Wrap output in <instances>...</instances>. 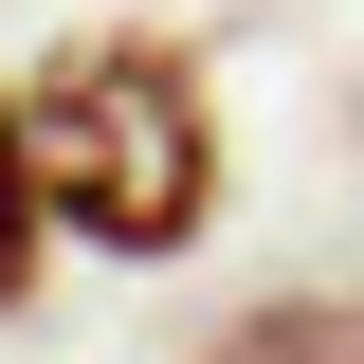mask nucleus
<instances>
[{"label": "nucleus", "instance_id": "nucleus-1", "mask_svg": "<svg viewBox=\"0 0 364 364\" xmlns=\"http://www.w3.org/2000/svg\"><path fill=\"white\" fill-rule=\"evenodd\" d=\"M37 182H55V237H91V255H182V237L219 219V91H200V55L182 37H55L37 55Z\"/></svg>", "mask_w": 364, "mask_h": 364}, {"label": "nucleus", "instance_id": "nucleus-3", "mask_svg": "<svg viewBox=\"0 0 364 364\" xmlns=\"http://www.w3.org/2000/svg\"><path fill=\"white\" fill-rule=\"evenodd\" d=\"M219 364H364V328L346 310H273V328H237Z\"/></svg>", "mask_w": 364, "mask_h": 364}, {"label": "nucleus", "instance_id": "nucleus-2", "mask_svg": "<svg viewBox=\"0 0 364 364\" xmlns=\"http://www.w3.org/2000/svg\"><path fill=\"white\" fill-rule=\"evenodd\" d=\"M37 237H55V182H37V109L0 91V310L37 291Z\"/></svg>", "mask_w": 364, "mask_h": 364}]
</instances>
